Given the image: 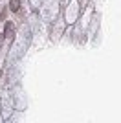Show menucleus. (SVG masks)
I'll use <instances>...</instances> for the list:
<instances>
[{"label": "nucleus", "mask_w": 121, "mask_h": 123, "mask_svg": "<svg viewBox=\"0 0 121 123\" xmlns=\"http://www.w3.org/2000/svg\"><path fill=\"white\" fill-rule=\"evenodd\" d=\"M4 37H7L9 41L15 39V26H13V22H6V26H4Z\"/></svg>", "instance_id": "nucleus-1"}, {"label": "nucleus", "mask_w": 121, "mask_h": 123, "mask_svg": "<svg viewBox=\"0 0 121 123\" xmlns=\"http://www.w3.org/2000/svg\"><path fill=\"white\" fill-rule=\"evenodd\" d=\"M9 9L11 11H18L20 9V0H9Z\"/></svg>", "instance_id": "nucleus-2"}, {"label": "nucleus", "mask_w": 121, "mask_h": 123, "mask_svg": "<svg viewBox=\"0 0 121 123\" xmlns=\"http://www.w3.org/2000/svg\"><path fill=\"white\" fill-rule=\"evenodd\" d=\"M2 44H4V33H0V48H2Z\"/></svg>", "instance_id": "nucleus-3"}]
</instances>
